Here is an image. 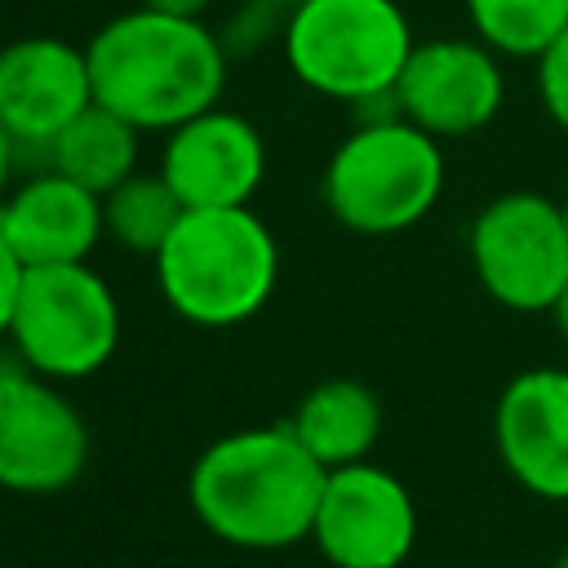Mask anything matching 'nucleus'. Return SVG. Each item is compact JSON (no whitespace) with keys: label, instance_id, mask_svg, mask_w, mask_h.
<instances>
[{"label":"nucleus","instance_id":"0eeeda50","mask_svg":"<svg viewBox=\"0 0 568 568\" xmlns=\"http://www.w3.org/2000/svg\"><path fill=\"white\" fill-rule=\"evenodd\" d=\"M470 266L479 288L519 315L550 311L568 284L564 204L541 191H501L470 222Z\"/></svg>","mask_w":568,"mask_h":568},{"label":"nucleus","instance_id":"9d476101","mask_svg":"<svg viewBox=\"0 0 568 568\" xmlns=\"http://www.w3.org/2000/svg\"><path fill=\"white\" fill-rule=\"evenodd\" d=\"M501 53L484 40H417L395 84V111L417 129L444 138H470L488 129L506 102Z\"/></svg>","mask_w":568,"mask_h":568},{"label":"nucleus","instance_id":"a211bd4d","mask_svg":"<svg viewBox=\"0 0 568 568\" xmlns=\"http://www.w3.org/2000/svg\"><path fill=\"white\" fill-rule=\"evenodd\" d=\"M484 40L501 58H532L568 27V0H462Z\"/></svg>","mask_w":568,"mask_h":568},{"label":"nucleus","instance_id":"ddd939ff","mask_svg":"<svg viewBox=\"0 0 568 568\" xmlns=\"http://www.w3.org/2000/svg\"><path fill=\"white\" fill-rule=\"evenodd\" d=\"M506 475L546 501H568V368H524L493 408Z\"/></svg>","mask_w":568,"mask_h":568},{"label":"nucleus","instance_id":"dca6fc26","mask_svg":"<svg viewBox=\"0 0 568 568\" xmlns=\"http://www.w3.org/2000/svg\"><path fill=\"white\" fill-rule=\"evenodd\" d=\"M138 138L142 129L93 102L44 146V169L89 186L93 195H106L129 173H138Z\"/></svg>","mask_w":568,"mask_h":568},{"label":"nucleus","instance_id":"423d86ee","mask_svg":"<svg viewBox=\"0 0 568 568\" xmlns=\"http://www.w3.org/2000/svg\"><path fill=\"white\" fill-rule=\"evenodd\" d=\"M9 342L18 359L49 382L93 377L120 346V302L89 262L27 266Z\"/></svg>","mask_w":568,"mask_h":568},{"label":"nucleus","instance_id":"f03ea898","mask_svg":"<svg viewBox=\"0 0 568 568\" xmlns=\"http://www.w3.org/2000/svg\"><path fill=\"white\" fill-rule=\"evenodd\" d=\"M93 102L142 133H169L217 106L226 84V44L204 18L129 9L106 18L84 44Z\"/></svg>","mask_w":568,"mask_h":568},{"label":"nucleus","instance_id":"9b49d317","mask_svg":"<svg viewBox=\"0 0 568 568\" xmlns=\"http://www.w3.org/2000/svg\"><path fill=\"white\" fill-rule=\"evenodd\" d=\"M93 106L89 53L58 36L0 44V124L18 151H40Z\"/></svg>","mask_w":568,"mask_h":568},{"label":"nucleus","instance_id":"6ab92c4d","mask_svg":"<svg viewBox=\"0 0 568 568\" xmlns=\"http://www.w3.org/2000/svg\"><path fill=\"white\" fill-rule=\"evenodd\" d=\"M537 98L546 115L568 129V27L537 53Z\"/></svg>","mask_w":568,"mask_h":568},{"label":"nucleus","instance_id":"f3484780","mask_svg":"<svg viewBox=\"0 0 568 568\" xmlns=\"http://www.w3.org/2000/svg\"><path fill=\"white\" fill-rule=\"evenodd\" d=\"M182 200L173 195V186L164 182V173H129L115 191L102 195V217H106V235L129 248V253H160L164 240L173 235L178 217H182Z\"/></svg>","mask_w":568,"mask_h":568},{"label":"nucleus","instance_id":"f8f14e48","mask_svg":"<svg viewBox=\"0 0 568 568\" xmlns=\"http://www.w3.org/2000/svg\"><path fill=\"white\" fill-rule=\"evenodd\" d=\"M160 173L182 209H235L266 178V142L248 115L209 106L164 133Z\"/></svg>","mask_w":568,"mask_h":568},{"label":"nucleus","instance_id":"4468645a","mask_svg":"<svg viewBox=\"0 0 568 568\" xmlns=\"http://www.w3.org/2000/svg\"><path fill=\"white\" fill-rule=\"evenodd\" d=\"M0 235L22 266L89 262V253L106 235L102 195L44 169L0 200Z\"/></svg>","mask_w":568,"mask_h":568},{"label":"nucleus","instance_id":"6e6552de","mask_svg":"<svg viewBox=\"0 0 568 568\" xmlns=\"http://www.w3.org/2000/svg\"><path fill=\"white\" fill-rule=\"evenodd\" d=\"M89 462V426L58 382L27 364L0 368V488L49 497L71 488Z\"/></svg>","mask_w":568,"mask_h":568},{"label":"nucleus","instance_id":"f257e3e1","mask_svg":"<svg viewBox=\"0 0 568 568\" xmlns=\"http://www.w3.org/2000/svg\"><path fill=\"white\" fill-rule=\"evenodd\" d=\"M328 470L284 426H248L213 439L191 475L186 501L195 519L226 546L284 550L311 541Z\"/></svg>","mask_w":568,"mask_h":568},{"label":"nucleus","instance_id":"aec40b11","mask_svg":"<svg viewBox=\"0 0 568 568\" xmlns=\"http://www.w3.org/2000/svg\"><path fill=\"white\" fill-rule=\"evenodd\" d=\"M22 275H27V266L18 262V253L0 235V337H9V320H13V306H18Z\"/></svg>","mask_w":568,"mask_h":568},{"label":"nucleus","instance_id":"5701e85b","mask_svg":"<svg viewBox=\"0 0 568 568\" xmlns=\"http://www.w3.org/2000/svg\"><path fill=\"white\" fill-rule=\"evenodd\" d=\"M546 315H550V320H555V328H559V337H564V342H568V284H564V288H559V297H555V306H550V311H546Z\"/></svg>","mask_w":568,"mask_h":568},{"label":"nucleus","instance_id":"7ed1b4c3","mask_svg":"<svg viewBox=\"0 0 568 568\" xmlns=\"http://www.w3.org/2000/svg\"><path fill=\"white\" fill-rule=\"evenodd\" d=\"M155 284L173 315L200 328L253 320L280 284V244L248 209H186L155 253Z\"/></svg>","mask_w":568,"mask_h":568},{"label":"nucleus","instance_id":"20e7f679","mask_svg":"<svg viewBox=\"0 0 568 568\" xmlns=\"http://www.w3.org/2000/svg\"><path fill=\"white\" fill-rule=\"evenodd\" d=\"M280 36L288 71L311 93L355 111L395 106V84L417 44L399 0H297Z\"/></svg>","mask_w":568,"mask_h":568},{"label":"nucleus","instance_id":"1a4fd4ad","mask_svg":"<svg viewBox=\"0 0 568 568\" xmlns=\"http://www.w3.org/2000/svg\"><path fill=\"white\" fill-rule=\"evenodd\" d=\"M311 541L333 568H404L417 546V501L377 462L337 466L324 479Z\"/></svg>","mask_w":568,"mask_h":568},{"label":"nucleus","instance_id":"4be33fe9","mask_svg":"<svg viewBox=\"0 0 568 568\" xmlns=\"http://www.w3.org/2000/svg\"><path fill=\"white\" fill-rule=\"evenodd\" d=\"M13 155H18V146H13V138L4 133V124H0V200L9 195V173H13Z\"/></svg>","mask_w":568,"mask_h":568},{"label":"nucleus","instance_id":"393cba45","mask_svg":"<svg viewBox=\"0 0 568 568\" xmlns=\"http://www.w3.org/2000/svg\"><path fill=\"white\" fill-rule=\"evenodd\" d=\"M559 204H564V222H568V195H564V200H559Z\"/></svg>","mask_w":568,"mask_h":568},{"label":"nucleus","instance_id":"412c9836","mask_svg":"<svg viewBox=\"0 0 568 568\" xmlns=\"http://www.w3.org/2000/svg\"><path fill=\"white\" fill-rule=\"evenodd\" d=\"M138 4L155 13H173V18H204L213 9V0H138Z\"/></svg>","mask_w":568,"mask_h":568},{"label":"nucleus","instance_id":"2eb2a0df","mask_svg":"<svg viewBox=\"0 0 568 568\" xmlns=\"http://www.w3.org/2000/svg\"><path fill=\"white\" fill-rule=\"evenodd\" d=\"M288 430L324 470L368 462L382 435V399L355 377H328L297 399Z\"/></svg>","mask_w":568,"mask_h":568},{"label":"nucleus","instance_id":"b1692460","mask_svg":"<svg viewBox=\"0 0 568 568\" xmlns=\"http://www.w3.org/2000/svg\"><path fill=\"white\" fill-rule=\"evenodd\" d=\"M266 4H280V9H288V4H297V0H266Z\"/></svg>","mask_w":568,"mask_h":568},{"label":"nucleus","instance_id":"39448f33","mask_svg":"<svg viewBox=\"0 0 568 568\" xmlns=\"http://www.w3.org/2000/svg\"><path fill=\"white\" fill-rule=\"evenodd\" d=\"M439 138L404 115H368L324 164V204L355 235H399L444 195Z\"/></svg>","mask_w":568,"mask_h":568}]
</instances>
